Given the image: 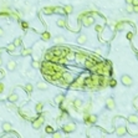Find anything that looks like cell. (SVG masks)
<instances>
[{
	"instance_id": "1",
	"label": "cell",
	"mask_w": 138,
	"mask_h": 138,
	"mask_svg": "<svg viewBox=\"0 0 138 138\" xmlns=\"http://www.w3.org/2000/svg\"><path fill=\"white\" fill-rule=\"evenodd\" d=\"M98 119V116L95 113H85V116H83V121H85L86 124H88V126H91V124H95L96 122H97Z\"/></svg>"
},
{
	"instance_id": "2",
	"label": "cell",
	"mask_w": 138,
	"mask_h": 138,
	"mask_svg": "<svg viewBox=\"0 0 138 138\" xmlns=\"http://www.w3.org/2000/svg\"><path fill=\"white\" fill-rule=\"evenodd\" d=\"M76 128H77V126H76L75 122H69V123H65V124L62 126V131H64L65 133H72V132L76 131Z\"/></svg>"
},
{
	"instance_id": "3",
	"label": "cell",
	"mask_w": 138,
	"mask_h": 138,
	"mask_svg": "<svg viewBox=\"0 0 138 138\" xmlns=\"http://www.w3.org/2000/svg\"><path fill=\"white\" fill-rule=\"evenodd\" d=\"M82 25L85 26V28H90V26H92V25L95 24V17L92 16V15H90V14H87L83 19H82Z\"/></svg>"
},
{
	"instance_id": "4",
	"label": "cell",
	"mask_w": 138,
	"mask_h": 138,
	"mask_svg": "<svg viewBox=\"0 0 138 138\" xmlns=\"http://www.w3.org/2000/svg\"><path fill=\"white\" fill-rule=\"evenodd\" d=\"M121 82H122V85H123V86H126V87H131V86L133 85V78L131 77L130 75H122Z\"/></svg>"
},
{
	"instance_id": "5",
	"label": "cell",
	"mask_w": 138,
	"mask_h": 138,
	"mask_svg": "<svg viewBox=\"0 0 138 138\" xmlns=\"http://www.w3.org/2000/svg\"><path fill=\"white\" fill-rule=\"evenodd\" d=\"M105 106H106V108H107L108 111H113L114 108H116V101H114L112 97H108L107 100H106Z\"/></svg>"
},
{
	"instance_id": "6",
	"label": "cell",
	"mask_w": 138,
	"mask_h": 138,
	"mask_svg": "<svg viewBox=\"0 0 138 138\" xmlns=\"http://www.w3.org/2000/svg\"><path fill=\"white\" fill-rule=\"evenodd\" d=\"M44 122H45L44 117H39V118H36V119H34L33 121V128L34 130H39V128H41L42 124H44Z\"/></svg>"
},
{
	"instance_id": "7",
	"label": "cell",
	"mask_w": 138,
	"mask_h": 138,
	"mask_svg": "<svg viewBox=\"0 0 138 138\" xmlns=\"http://www.w3.org/2000/svg\"><path fill=\"white\" fill-rule=\"evenodd\" d=\"M16 67H17V64L15 60H9L8 62H6V69H8V71H10V72L15 71Z\"/></svg>"
},
{
	"instance_id": "8",
	"label": "cell",
	"mask_w": 138,
	"mask_h": 138,
	"mask_svg": "<svg viewBox=\"0 0 138 138\" xmlns=\"http://www.w3.org/2000/svg\"><path fill=\"white\" fill-rule=\"evenodd\" d=\"M126 133H127V128H126V126H124V124L118 126L117 128H116V134H117L118 137H123Z\"/></svg>"
},
{
	"instance_id": "9",
	"label": "cell",
	"mask_w": 138,
	"mask_h": 138,
	"mask_svg": "<svg viewBox=\"0 0 138 138\" xmlns=\"http://www.w3.org/2000/svg\"><path fill=\"white\" fill-rule=\"evenodd\" d=\"M62 80L66 82V83H71V82H73V76L72 73L70 72H64L62 73Z\"/></svg>"
},
{
	"instance_id": "10",
	"label": "cell",
	"mask_w": 138,
	"mask_h": 138,
	"mask_svg": "<svg viewBox=\"0 0 138 138\" xmlns=\"http://www.w3.org/2000/svg\"><path fill=\"white\" fill-rule=\"evenodd\" d=\"M55 10H56V6H45L42 9V14H45V15H52L54 12H55Z\"/></svg>"
},
{
	"instance_id": "11",
	"label": "cell",
	"mask_w": 138,
	"mask_h": 138,
	"mask_svg": "<svg viewBox=\"0 0 138 138\" xmlns=\"http://www.w3.org/2000/svg\"><path fill=\"white\" fill-rule=\"evenodd\" d=\"M75 60L77 61V62H85L86 60H87V56H86L85 54H76L75 55Z\"/></svg>"
},
{
	"instance_id": "12",
	"label": "cell",
	"mask_w": 138,
	"mask_h": 138,
	"mask_svg": "<svg viewBox=\"0 0 138 138\" xmlns=\"http://www.w3.org/2000/svg\"><path fill=\"white\" fill-rule=\"evenodd\" d=\"M128 123H132V124H137L138 123V116L137 114H130L128 118H127Z\"/></svg>"
},
{
	"instance_id": "13",
	"label": "cell",
	"mask_w": 138,
	"mask_h": 138,
	"mask_svg": "<svg viewBox=\"0 0 138 138\" xmlns=\"http://www.w3.org/2000/svg\"><path fill=\"white\" fill-rule=\"evenodd\" d=\"M36 87L40 90V91H46V90L49 88L47 83H46V82H44V81H39V82H37V83H36Z\"/></svg>"
},
{
	"instance_id": "14",
	"label": "cell",
	"mask_w": 138,
	"mask_h": 138,
	"mask_svg": "<svg viewBox=\"0 0 138 138\" xmlns=\"http://www.w3.org/2000/svg\"><path fill=\"white\" fill-rule=\"evenodd\" d=\"M8 101L11 102V103H15L16 101H19V95L15 94V92L10 94V95H9V97H8Z\"/></svg>"
},
{
	"instance_id": "15",
	"label": "cell",
	"mask_w": 138,
	"mask_h": 138,
	"mask_svg": "<svg viewBox=\"0 0 138 138\" xmlns=\"http://www.w3.org/2000/svg\"><path fill=\"white\" fill-rule=\"evenodd\" d=\"M82 106H83V101H82L81 98H76V100L73 101V107H75L76 110L82 108Z\"/></svg>"
},
{
	"instance_id": "16",
	"label": "cell",
	"mask_w": 138,
	"mask_h": 138,
	"mask_svg": "<svg viewBox=\"0 0 138 138\" xmlns=\"http://www.w3.org/2000/svg\"><path fill=\"white\" fill-rule=\"evenodd\" d=\"M80 45H83L87 41V35L86 34H81V35H78L77 36V40H76Z\"/></svg>"
},
{
	"instance_id": "17",
	"label": "cell",
	"mask_w": 138,
	"mask_h": 138,
	"mask_svg": "<svg viewBox=\"0 0 138 138\" xmlns=\"http://www.w3.org/2000/svg\"><path fill=\"white\" fill-rule=\"evenodd\" d=\"M1 128H3V131H4V132H9V131H11L12 126H11V123H10V122H3Z\"/></svg>"
},
{
	"instance_id": "18",
	"label": "cell",
	"mask_w": 138,
	"mask_h": 138,
	"mask_svg": "<svg viewBox=\"0 0 138 138\" xmlns=\"http://www.w3.org/2000/svg\"><path fill=\"white\" fill-rule=\"evenodd\" d=\"M40 37L42 41H49L50 39H51V34H50L49 31H44V33H41Z\"/></svg>"
},
{
	"instance_id": "19",
	"label": "cell",
	"mask_w": 138,
	"mask_h": 138,
	"mask_svg": "<svg viewBox=\"0 0 138 138\" xmlns=\"http://www.w3.org/2000/svg\"><path fill=\"white\" fill-rule=\"evenodd\" d=\"M33 54V47H25V49H23V51H21V56H29V55H31Z\"/></svg>"
},
{
	"instance_id": "20",
	"label": "cell",
	"mask_w": 138,
	"mask_h": 138,
	"mask_svg": "<svg viewBox=\"0 0 138 138\" xmlns=\"http://www.w3.org/2000/svg\"><path fill=\"white\" fill-rule=\"evenodd\" d=\"M56 25L59 26V28H66L67 23H66V20L64 19V17H60V19H57L56 20Z\"/></svg>"
},
{
	"instance_id": "21",
	"label": "cell",
	"mask_w": 138,
	"mask_h": 138,
	"mask_svg": "<svg viewBox=\"0 0 138 138\" xmlns=\"http://www.w3.org/2000/svg\"><path fill=\"white\" fill-rule=\"evenodd\" d=\"M64 100H65V96H64L62 94L56 95V96H55V98H54V101H55V103H57V105H59V103H61V102L64 101Z\"/></svg>"
},
{
	"instance_id": "22",
	"label": "cell",
	"mask_w": 138,
	"mask_h": 138,
	"mask_svg": "<svg viewBox=\"0 0 138 138\" xmlns=\"http://www.w3.org/2000/svg\"><path fill=\"white\" fill-rule=\"evenodd\" d=\"M54 41H55V44H64L66 41V39L64 36H61V35H57V36H55Z\"/></svg>"
},
{
	"instance_id": "23",
	"label": "cell",
	"mask_w": 138,
	"mask_h": 138,
	"mask_svg": "<svg viewBox=\"0 0 138 138\" xmlns=\"http://www.w3.org/2000/svg\"><path fill=\"white\" fill-rule=\"evenodd\" d=\"M96 64V61H94L92 59H87V60L85 61V67H87V69H91L92 66Z\"/></svg>"
},
{
	"instance_id": "24",
	"label": "cell",
	"mask_w": 138,
	"mask_h": 138,
	"mask_svg": "<svg viewBox=\"0 0 138 138\" xmlns=\"http://www.w3.org/2000/svg\"><path fill=\"white\" fill-rule=\"evenodd\" d=\"M24 90L28 92V94H31L34 91V86L30 83V82H28V83H25V86H24Z\"/></svg>"
},
{
	"instance_id": "25",
	"label": "cell",
	"mask_w": 138,
	"mask_h": 138,
	"mask_svg": "<svg viewBox=\"0 0 138 138\" xmlns=\"http://www.w3.org/2000/svg\"><path fill=\"white\" fill-rule=\"evenodd\" d=\"M64 10H65V14L66 15H69V14H72L73 12V6L72 5H65V6H64Z\"/></svg>"
},
{
	"instance_id": "26",
	"label": "cell",
	"mask_w": 138,
	"mask_h": 138,
	"mask_svg": "<svg viewBox=\"0 0 138 138\" xmlns=\"http://www.w3.org/2000/svg\"><path fill=\"white\" fill-rule=\"evenodd\" d=\"M31 67H33V69H35V70L40 69V67H41L40 61H37V60H33V61H31Z\"/></svg>"
},
{
	"instance_id": "27",
	"label": "cell",
	"mask_w": 138,
	"mask_h": 138,
	"mask_svg": "<svg viewBox=\"0 0 138 138\" xmlns=\"http://www.w3.org/2000/svg\"><path fill=\"white\" fill-rule=\"evenodd\" d=\"M6 50H8L9 52L14 54V52H15V50H16V46L14 45V42H11V44H9L8 46H6Z\"/></svg>"
},
{
	"instance_id": "28",
	"label": "cell",
	"mask_w": 138,
	"mask_h": 138,
	"mask_svg": "<svg viewBox=\"0 0 138 138\" xmlns=\"http://www.w3.org/2000/svg\"><path fill=\"white\" fill-rule=\"evenodd\" d=\"M114 26H116V30H117V31H123V29H124L126 25L123 24V23H116Z\"/></svg>"
},
{
	"instance_id": "29",
	"label": "cell",
	"mask_w": 138,
	"mask_h": 138,
	"mask_svg": "<svg viewBox=\"0 0 138 138\" xmlns=\"http://www.w3.org/2000/svg\"><path fill=\"white\" fill-rule=\"evenodd\" d=\"M42 108H44V105H42L41 102H39V103H36V105H35V111H36L37 113H39V112H41V111H42Z\"/></svg>"
},
{
	"instance_id": "30",
	"label": "cell",
	"mask_w": 138,
	"mask_h": 138,
	"mask_svg": "<svg viewBox=\"0 0 138 138\" xmlns=\"http://www.w3.org/2000/svg\"><path fill=\"white\" fill-rule=\"evenodd\" d=\"M55 12H57V14H61V15H65V10H64V8H60V6H56V10H55Z\"/></svg>"
},
{
	"instance_id": "31",
	"label": "cell",
	"mask_w": 138,
	"mask_h": 138,
	"mask_svg": "<svg viewBox=\"0 0 138 138\" xmlns=\"http://www.w3.org/2000/svg\"><path fill=\"white\" fill-rule=\"evenodd\" d=\"M45 132H46L47 134H52L54 133V128L51 126H47L46 128H45Z\"/></svg>"
},
{
	"instance_id": "32",
	"label": "cell",
	"mask_w": 138,
	"mask_h": 138,
	"mask_svg": "<svg viewBox=\"0 0 138 138\" xmlns=\"http://www.w3.org/2000/svg\"><path fill=\"white\" fill-rule=\"evenodd\" d=\"M14 45H15L16 47H19V46H21V39H20V37H16V39L14 40Z\"/></svg>"
},
{
	"instance_id": "33",
	"label": "cell",
	"mask_w": 138,
	"mask_h": 138,
	"mask_svg": "<svg viewBox=\"0 0 138 138\" xmlns=\"http://www.w3.org/2000/svg\"><path fill=\"white\" fill-rule=\"evenodd\" d=\"M52 138H62V133L61 132H54Z\"/></svg>"
},
{
	"instance_id": "34",
	"label": "cell",
	"mask_w": 138,
	"mask_h": 138,
	"mask_svg": "<svg viewBox=\"0 0 138 138\" xmlns=\"http://www.w3.org/2000/svg\"><path fill=\"white\" fill-rule=\"evenodd\" d=\"M127 12H133V5L131 4H127V8H126Z\"/></svg>"
},
{
	"instance_id": "35",
	"label": "cell",
	"mask_w": 138,
	"mask_h": 138,
	"mask_svg": "<svg viewBox=\"0 0 138 138\" xmlns=\"http://www.w3.org/2000/svg\"><path fill=\"white\" fill-rule=\"evenodd\" d=\"M21 28H23V29L29 28V24H28V23H26V21H23V23H21Z\"/></svg>"
},
{
	"instance_id": "36",
	"label": "cell",
	"mask_w": 138,
	"mask_h": 138,
	"mask_svg": "<svg viewBox=\"0 0 138 138\" xmlns=\"http://www.w3.org/2000/svg\"><path fill=\"white\" fill-rule=\"evenodd\" d=\"M4 92V83L3 82H0V95Z\"/></svg>"
},
{
	"instance_id": "37",
	"label": "cell",
	"mask_w": 138,
	"mask_h": 138,
	"mask_svg": "<svg viewBox=\"0 0 138 138\" xmlns=\"http://www.w3.org/2000/svg\"><path fill=\"white\" fill-rule=\"evenodd\" d=\"M108 85H110L111 87H114V86H116V81H114V80H111V81L108 82Z\"/></svg>"
},
{
	"instance_id": "38",
	"label": "cell",
	"mask_w": 138,
	"mask_h": 138,
	"mask_svg": "<svg viewBox=\"0 0 138 138\" xmlns=\"http://www.w3.org/2000/svg\"><path fill=\"white\" fill-rule=\"evenodd\" d=\"M127 39H128V40H132V39H133V33H128V34H127Z\"/></svg>"
},
{
	"instance_id": "39",
	"label": "cell",
	"mask_w": 138,
	"mask_h": 138,
	"mask_svg": "<svg viewBox=\"0 0 138 138\" xmlns=\"http://www.w3.org/2000/svg\"><path fill=\"white\" fill-rule=\"evenodd\" d=\"M102 29H103V26H101V25H100V26H96V31H97V33H101Z\"/></svg>"
},
{
	"instance_id": "40",
	"label": "cell",
	"mask_w": 138,
	"mask_h": 138,
	"mask_svg": "<svg viewBox=\"0 0 138 138\" xmlns=\"http://www.w3.org/2000/svg\"><path fill=\"white\" fill-rule=\"evenodd\" d=\"M4 35H5L4 29H3V28H0V37H1V36H4Z\"/></svg>"
},
{
	"instance_id": "41",
	"label": "cell",
	"mask_w": 138,
	"mask_h": 138,
	"mask_svg": "<svg viewBox=\"0 0 138 138\" xmlns=\"http://www.w3.org/2000/svg\"><path fill=\"white\" fill-rule=\"evenodd\" d=\"M133 12H138V5L133 6Z\"/></svg>"
},
{
	"instance_id": "42",
	"label": "cell",
	"mask_w": 138,
	"mask_h": 138,
	"mask_svg": "<svg viewBox=\"0 0 138 138\" xmlns=\"http://www.w3.org/2000/svg\"><path fill=\"white\" fill-rule=\"evenodd\" d=\"M133 1H134V0H126V3H127V4H131V5L133 4Z\"/></svg>"
},
{
	"instance_id": "43",
	"label": "cell",
	"mask_w": 138,
	"mask_h": 138,
	"mask_svg": "<svg viewBox=\"0 0 138 138\" xmlns=\"http://www.w3.org/2000/svg\"><path fill=\"white\" fill-rule=\"evenodd\" d=\"M3 64H4V62H3V60H1V57H0V66H3Z\"/></svg>"
},
{
	"instance_id": "44",
	"label": "cell",
	"mask_w": 138,
	"mask_h": 138,
	"mask_svg": "<svg viewBox=\"0 0 138 138\" xmlns=\"http://www.w3.org/2000/svg\"><path fill=\"white\" fill-rule=\"evenodd\" d=\"M1 52H3V49H0V54H1Z\"/></svg>"
},
{
	"instance_id": "45",
	"label": "cell",
	"mask_w": 138,
	"mask_h": 138,
	"mask_svg": "<svg viewBox=\"0 0 138 138\" xmlns=\"http://www.w3.org/2000/svg\"><path fill=\"white\" fill-rule=\"evenodd\" d=\"M136 57H137V60H138V54H137V55H136Z\"/></svg>"
},
{
	"instance_id": "46",
	"label": "cell",
	"mask_w": 138,
	"mask_h": 138,
	"mask_svg": "<svg viewBox=\"0 0 138 138\" xmlns=\"http://www.w3.org/2000/svg\"><path fill=\"white\" fill-rule=\"evenodd\" d=\"M9 138H16V137H9Z\"/></svg>"
}]
</instances>
